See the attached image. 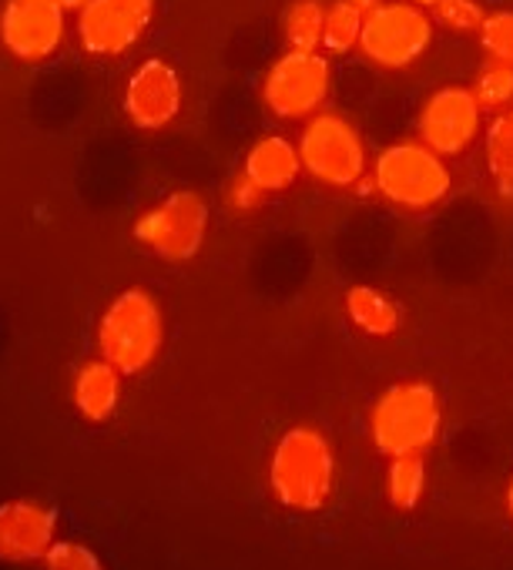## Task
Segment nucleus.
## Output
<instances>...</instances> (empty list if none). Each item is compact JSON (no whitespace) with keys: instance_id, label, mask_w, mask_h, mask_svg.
<instances>
[{"instance_id":"1","label":"nucleus","mask_w":513,"mask_h":570,"mask_svg":"<svg viewBox=\"0 0 513 570\" xmlns=\"http://www.w3.org/2000/svg\"><path fill=\"white\" fill-rule=\"evenodd\" d=\"M161 306L145 289H125L111 299L98 326V346L118 373H141L161 350Z\"/></svg>"},{"instance_id":"2","label":"nucleus","mask_w":513,"mask_h":570,"mask_svg":"<svg viewBox=\"0 0 513 570\" xmlns=\"http://www.w3.org/2000/svg\"><path fill=\"white\" fill-rule=\"evenodd\" d=\"M376 188L406 208H426L450 191V171L430 145H393L376 161Z\"/></svg>"},{"instance_id":"3","label":"nucleus","mask_w":513,"mask_h":570,"mask_svg":"<svg viewBox=\"0 0 513 570\" xmlns=\"http://www.w3.org/2000/svg\"><path fill=\"white\" fill-rule=\"evenodd\" d=\"M436 423H440L436 396L423 383H406L389 390L373 413L376 443L393 456H410L423 450L433 440Z\"/></svg>"},{"instance_id":"4","label":"nucleus","mask_w":513,"mask_h":570,"mask_svg":"<svg viewBox=\"0 0 513 570\" xmlns=\"http://www.w3.org/2000/svg\"><path fill=\"white\" fill-rule=\"evenodd\" d=\"M433 41V24L416 4H379L363 18L359 45L383 68L413 65Z\"/></svg>"},{"instance_id":"5","label":"nucleus","mask_w":513,"mask_h":570,"mask_svg":"<svg viewBox=\"0 0 513 570\" xmlns=\"http://www.w3.org/2000/svg\"><path fill=\"white\" fill-rule=\"evenodd\" d=\"M333 460L326 440L313 430H293L276 453L273 483L293 507H319L329 490Z\"/></svg>"},{"instance_id":"6","label":"nucleus","mask_w":513,"mask_h":570,"mask_svg":"<svg viewBox=\"0 0 513 570\" xmlns=\"http://www.w3.org/2000/svg\"><path fill=\"white\" fill-rule=\"evenodd\" d=\"M68 31V11L58 0H8L0 11V45L18 61H48Z\"/></svg>"},{"instance_id":"7","label":"nucleus","mask_w":513,"mask_h":570,"mask_svg":"<svg viewBox=\"0 0 513 570\" xmlns=\"http://www.w3.org/2000/svg\"><path fill=\"white\" fill-rule=\"evenodd\" d=\"M303 168L326 185H353L363 175V141L356 128L339 115H316L306 125L299 145Z\"/></svg>"},{"instance_id":"8","label":"nucleus","mask_w":513,"mask_h":570,"mask_svg":"<svg viewBox=\"0 0 513 570\" xmlns=\"http://www.w3.org/2000/svg\"><path fill=\"white\" fill-rule=\"evenodd\" d=\"M208 228L205 202L195 191H175L138 218V238L161 258L185 262L201 248Z\"/></svg>"},{"instance_id":"9","label":"nucleus","mask_w":513,"mask_h":570,"mask_svg":"<svg viewBox=\"0 0 513 570\" xmlns=\"http://www.w3.org/2000/svg\"><path fill=\"white\" fill-rule=\"evenodd\" d=\"M151 14L155 0H88L78 11V38L85 51L98 58H118L141 41Z\"/></svg>"},{"instance_id":"10","label":"nucleus","mask_w":513,"mask_h":570,"mask_svg":"<svg viewBox=\"0 0 513 570\" xmlns=\"http://www.w3.org/2000/svg\"><path fill=\"white\" fill-rule=\"evenodd\" d=\"M266 105L283 118H303L316 111L329 95V65L316 51H296L283 55L263 85Z\"/></svg>"},{"instance_id":"11","label":"nucleus","mask_w":513,"mask_h":570,"mask_svg":"<svg viewBox=\"0 0 513 570\" xmlns=\"http://www.w3.org/2000/svg\"><path fill=\"white\" fill-rule=\"evenodd\" d=\"M480 128V101L473 91L463 88H443L436 91L420 115V135L423 145H430L436 155H460Z\"/></svg>"},{"instance_id":"12","label":"nucleus","mask_w":513,"mask_h":570,"mask_svg":"<svg viewBox=\"0 0 513 570\" xmlns=\"http://www.w3.org/2000/svg\"><path fill=\"white\" fill-rule=\"evenodd\" d=\"M178 108H181V78L168 61L151 58L128 78L125 111L138 128L148 131L165 128L178 115Z\"/></svg>"},{"instance_id":"13","label":"nucleus","mask_w":513,"mask_h":570,"mask_svg":"<svg viewBox=\"0 0 513 570\" xmlns=\"http://www.w3.org/2000/svg\"><path fill=\"white\" fill-rule=\"evenodd\" d=\"M55 517L28 500L0 507V560H34L48 553Z\"/></svg>"},{"instance_id":"14","label":"nucleus","mask_w":513,"mask_h":570,"mask_svg":"<svg viewBox=\"0 0 513 570\" xmlns=\"http://www.w3.org/2000/svg\"><path fill=\"white\" fill-rule=\"evenodd\" d=\"M299 168H303L299 151L279 135L259 138L245 155V175L263 191H279V188L293 185Z\"/></svg>"},{"instance_id":"15","label":"nucleus","mask_w":513,"mask_h":570,"mask_svg":"<svg viewBox=\"0 0 513 570\" xmlns=\"http://www.w3.org/2000/svg\"><path fill=\"white\" fill-rule=\"evenodd\" d=\"M75 406L95 423H101L115 413V406H118V370L108 360H95V363H85L78 370Z\"/></svg>"},{"instance_id":"16","label":"nucleus","mask_w":513,"mask_h":570,"mask_svg":"<svg viewBox=\"0 0 513 570\" xmlns=\"http://www.w3.org/2000/svg\"><path fill=\"white\" fill-rule=\"evenodd\" d=\"M349 306V316L359 330L373 333V336H386L399 326V309L376 289H369V285H359V289L349 293L346 299Z\"/></svg>"},{"instance_id":"17","label":"nucleus","mask_w":513,"mask_h":570,"mask_svg":"<svg viewBox=\"0 0 513 570\" xmlns=\"http://www.w3.org/2000/svg\"><path fill=\"white\" fill-rule=\"evenodd\" d=\"M326 11L319 0H296L286 11V41L296 51H316L323 45Z\"/></svg>"},{"instance_id":"18","label":"nucleus","mask_w":513,"mask_h":570,"mask_svg":"<svg viewBox=\"0 0 513 570\" xmlns=\"http://www.w3.org/2000/svg\"><path fill=\"white\" fill-rule=\"evenodd\" d=\"M363 11L353 8L349 0H339L333 11H326V31H323V45L333 51V55H343L349 48L359 45V35H363Z\"/></svg>"},{"instance_id":"19","label":"nucleus","mask_w":513,"mask_h":570,"mask_svg":"<svg viewBox=\"0 0 513 570\" xmlns=\"http://www.w3.org/2000/svg\"><path fill=\"white\" fill-rule=\"evenodd\" d=\"M486 158L500 181H513V111L500 115L486 135Z\"/></svg>"},{"instance_id":"20","label":"nucleus","mask_w":513,"mask_h":570,"mask_svg":"<svg viewBox=\"0 0 513 570\" xmlns=\"http://www.w3.org/2000/svg\"><path fill=\"white\" fill-rule=\"evenodd\" d=\"M389 493H393V503H399V507L416 503V497L423 493V463L416 460V453L396 456V463L389 470Z\"/></svg>"},{"instance_id":"21","label":"nucleus","mask_w":513,"mask_h":570,"mask_svg":"<svg viewBox=\"0 0 513 570\" xmlns=\"http://www.w3.org/2000/svg\"><path fill=\"white\" fill-rule=\"evenodd\" d=\"M476 101L480 105H490V108H500V105H510L513 101V65H490L480 78H476Z\"/></svg>"},{"instance_id":"22","label":"nucleus","mask_w":513,"mask_h":570,"mask_svg":"<svg viewBox=\"0 0 513 570\" xmlns=\"http://www.w3.org/2000/svg\"><path fill=\"white\" fill-rule=\"evenodd\" d=\"M483 48L493 61L513 65V14H493L483 21Z\"/></svg>"},{"instance_id":"23","label":"nucleus","mask_w":513,"mask_h":570,"mask_svg":"<svg viewBox=\"0 0 513 570\" xmlns=\"http://www.w3.org/2000/svg\"><path fill=\"white\" fill-rule=\"evenodd\" d=\"M436 18L453 31H473L486 21L476 0H436Z\"/></svg>"},{"instance_id":"24","label":"nucleus","mask_w":513,"mask_h":570,"mask_svg":"<svg viewBox=\"0 0 513 570\" xmlns=\"http://www.w3.org/2000/svg\"><path fill=\"white\" fill-rule=\"evenodd\" d=\"M48 570H101V563L81 543H55L48 550Z\"/></svg>"},{"instance_id":"25","label":"nucleus","mask_w":513,"mask_h":570,"mask_svg":"<svg viewBox=\"0 0 513 570\" xmlns=\"http://www.w3.org/2000/svg\"><path fill=\"white\" fill-rule=\"evenodd\" d=\"M259 198H263V188L255 185L248 175H241V178H235V181L228 185V202H231L235 208H251Z\"/></svg>"},{"instance_id":"26","label":"nucleus","mask_w":513,"mask_h":570,"mask_svg":"<svg viewBox=\"0 0 513 570\" xmlns=\"http://www.w3.org/2000/svg\"><path fill=\"white\" fill-rule=\"evenodd\" d=\"M349 4H353V8H359L363 14H369L373 8H379V0H349Z\"/></svg>"},{"instance_id":"27","label":"nucleus","mask_w":513,"mask_h":570,"mask_svg":"<svg viewBox=\"0 0 513 570\" xmlns=\"http://www.w3.org/2000/svg\"><path fill=\"white\" fill-rule=\"evenodd\" d=\"M58 4H61V8H65L68 14H71V11H81V8L88 4V0H58Z\"/></svg>"},{"instance_id":"28","label":"nucleus","mask_w":513,"mask_h":570,"mask_svg":"<svg viewBox=\"0 0 513 570\" xmlns=\"http://www.w3.org/2000/svg\"><path fill=\"white\" fill-rule=\"evenodd\" d=\"M410 4H416V8H436V0H410Z\"/></svg>"},{"instance_id":"29","label":"nucleus","mask_w":513,"mask_h":570,"mask_svg":"<svg viewBox=\"0 0 513 570\" xmlns=\"http://www.w3.org/2000/svg\"><path fill=\"white\" fill-rule=\"evenodd\" d=\"M510 503H513V490H510Z\"/></svg>"}]
</instances>
